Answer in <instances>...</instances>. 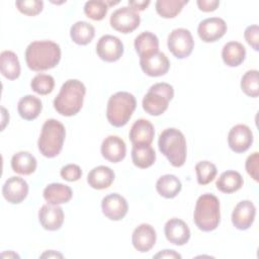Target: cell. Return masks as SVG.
Returning <instances> with one entry per match:
<instances>
[{
    "label": "cell",
    "mask_w": 259,
    "mask_h": 259,
    "mask_svg": "<svg viewBox=\"0 0 259 259\" xmlns=\"http://www.w3.org/2000/svg\"><path fill=\"white\" fill-rule=\"evenodd\" d=\"M27 67L35 72L55 68L61 60V48L52 40H36L30 42L25 50Z\"/></svg>",
    "instance_id": "1"
},
{
    "label": "cell",
    "mask_w": 259,
    "mask_h": 259,
    "mask_svg": "<svg viewBox=\"0 0 259 259\" xmlns=\"http://www.w3.org/2000/svg\"><path fill=\"white\" fill-rule=\"evenodd\" d=\"M85 93L86 87L81 81L67 80L54 100V107L61 115L73 116L81 110Z\"/></svg>",
    "instance_id": "2"
},
{
    "label": "cell",
    "mask_w": 259,
    "mask_h": 259,
    "mask_svg": "<svg viewBox=\"0 0 259 259\" xmlns=\"http://www.w3.org/2000/svg\"><path fill=\"white\" fill-rule=\"evenodd\" d=\"M160 152L173 167H181L186 161V140L184 135L175 127L164 130L158 140Z\"/></svg>",
    "instance_id": "3"
},
{
    "label": "cell",
    "mask_w": 259,
    "mask_h": 259,
    "mask_svg": "<svg viewBox=\"0 0 259 259\" xmlns=\"http://www.w3.org/2000/svg\"><path fill=\"white\" fill-rule=\"evenodd\" d=\"M193 221L196 227L203 232L215 230L221 221L219 198L211 193H204L197 198Z\"/></svg>",
    "instance_id": "4"
},
{
    "label": "cell",
    "mask_w": 259,
    "mask_h": 259,
    "mask_svg": "<svg viewBox=\"0 0 259 259\" xmlns=\"http://www.w3.org/2000/svg\"><path fill=\"white\" fill-rule=\"evenodd\" d=\"M66 130L62 122L50 118L45 121L37 141L40 154L47 158L57 157L63 149Z\"/></svg>",
    "instance_id": "5"
},
{
    "label": "cell",
    "mask_w": 259,
    "mask_h": 259,
    "mask_svg": "<svg viewBox=\"0 0 259 259\" xmlns=\"http://www.w3.org/2000/svg\"><path fill=\"white\" fill-rule=\"evenodd\" d=\"M137 106L135 96L125 91H119L111 95L107 102L106 117L109 123L115 127H121L127 123Z\"/></svg>",
    "instance_id": "6"
},
{
    "label": "cell",
    "mask_w": 259,
    "mask_h": 259,
    "mask_svg": "<svg viewBox=\"0 0 259 259\" xmlns=\"http://www.w3.org/2000/svg\"><path fill=\"white\" fill-rule=\"evenodd\" d=\"M173 97L174 89L172 85L165 82L156 83L150 87L144 96L142 105L147 113L158 116L167 110L168 104Z\"/></svg>",
    "instance_id": "7"
},
{
    "label": "cell",
    "mask_w": 259,
    "mask_h": 259,
    "mask_svg": "<svg viewBox=\"0 0 259 259\" xmlns=\"http://www.w3.org/2000/svg\"><path fill=\"white\" fill-rule=\"evenodd\" d=\"M167 46L174 57L177 59H185L192 53L194 40L188 29L175 28L168 35Z\"/></svg>",
    "instance_id": "8"
},
{
    "label": "cell",
    "mask_w": 259,
    "mask_h": 259,
    "mask_svg": "<svg viewBox=\"0 0 259 259\" xmlns=\"http://www.w3.org/2000/svg\"><path fill=\"white\" fill-rule=\"evenodd\" d=\"M109 22L111 27L116 31L130 33L139 27L141 17L139 13L130 6H123L112 12Z\"/></svg>",
    "instance_id": "9"
},
{
    "label": "cell",
    "mask_w": 259,
    "mask_h": 259,
    "mask_svg": "<svg viewBox=\"0 0 259 259\" xmlns=\"http://www.w3.org/2000/svg\"><path fill=\"white\" fill-rule=\"evenodd\" d=\"M96 53L98 57L105 62H116L123 54V45L118 37L105 34L98 39L96 44Z\"/></svg>",
    "instance_id": "10"
},
{
    "label": "cell",
    "mask_w": 259,
    "mask_h": 259,
    "mask_svg": "<svg viewBox=\"0 0 259 259\" xmlns=\"http://www.w3.org/2000/svg\"><path fill=\"white\" fill-rule=\"evenodd\" d=\"M227 24L220 17L205 18L199 22L197 33L204 42H214L222 38L227 32Z\"/></svg>",
    "instance_id": "11"
},
{
    "label": "cell",
    "mask_w": 259,
    "mask_h": 259,
    "mask_svg": "<svg viewBox=\"0 0 259 259\" xmlns=\"http://www.w3.org/2000/svg\"><path fill=\"white\" fill-rule=\"evenodd\" d=\"M253 143V133L246 124L233 126L228 135V144L235 153L246 152Z\"/></svg>",
    "instance_id": "12"
},
{
    "label": "cell",
    "mask_w": 259,
    "mask_h": 259,
    "mask_svg": "<svg viewBox=\"0 0 259 259\" xmlns=\"http://www.w3.org/2000/svg\"><path fill=\"white\" fill-rule=\"evenodd\" d=\"M103 214L111 221H120L127 213L128 205L123 196L118 193H110L101 201Z\"/></svg>",
    "instance_id": "13"
},
{
    "label": "cell",
    "mask_w": 259,
    "mask_h": 259,
    "mask_svg": "<svg viewBox=\"0 0 259 259\" xmlns=\"http://www.w3.org/2000/svg\"><path fill=\"white\" fill-rule=\"evenodd\" d=\"M140 65L143 72L150 77L163 76L170 68V62L162 52H157L150 56L140 58Z\"/></svg>",
    "instance_id": "14"
},
{
    "label": "cell",
    "mask_w": 259,
    "mask_h": 259,
    "mask_svg": "<svg viewBox=\"0 0 259 259\" xmlns=\"http://www.w3.org/2000/svg\"><path fill=\"white\" fill-rule=\"evenodd\" d=\"M3 197L12 204L22 202L28 194L27 182L18 176L8 178L2 187Z\"/></svg>",
    "instance_id": "15"
},
{
    "label": "cell",
    "mask_w": 259,
    "mask_h": 259,
    "mask_svg": "<svg viewBox=\"0 0 259 259\" xmlns=\"http://www.w3.org/2000/svg\"><path fill=\"white\" fill-rule=\"evenodd\" d=\"M256 215V207L251 200H242L234 208L232 212V223L238 230H248Z\"/></svg>",
    "instance_id": "16"
},
{
    "label": "cell",
    "mask_w": 259,
    "mask_h": 259,
    "mask_svg": "<svg viewBox=\"0 0 259 259\" xmlns=\"http://www.w3.org/2000/svg\"><path fill=\"white\" fill-rule=\"evenodd\" d=\"M166 239L176 245L183 246L190 239V230L186 223L178 218H173L167 221L164 227Z\"/></svg>",
    "instance_id": "17"
},
{
    "label": "cell",
    "mask_w": 259,
    "mask_h": 259,
    "mask_svg": "<svg viewBox=\"0 0 259 259\" xmlns=\"http://www.w3.org/2000/svg\"><path fill=\"white\" fill-rule=\"evenodd\" d=\"M156 239L155 229L149 224H141L133 232L132 243L137 251L146 253L154 247Z\"/></svg>",
    "instance_id": "18"
},
{
    "label": "cell",
    "mask_w": 259,
    "mask_h": 259,
    "mask_svg": "<svg viewBox=\"0 0 259 259\" xmlns=\"http://www.w3.org/2000/svg\"><path fill=\"white\" fill-rule=\"evenodd\" d=\"M38 221L48 231L59 230L64 223V211L59 204H44L38 211Z\"/></svg>",
    "instance_id": "19"
},
{
    "label": "cell",
    "mask_w": 259,
    "mask_h": 259,
    "mask_svg": "<svg viewBox=\"0 0 259 259\" xmlns=\"http://www.w3.org/2000/svg\"><path fill=\"white\" fill-rule=\"evenodd\" d=\"M103 158L111 163H118L124 159L126 147L123 140L117 136H108L101 144Z\"/></svg>",
    "instance_id": "20"
},
{
    "label": "cell",
    "mask_w": 259,
    "mask_h": 259,
    "mask_svg": "<svg viewBox=\"0 0 259 259\" xmlns=\"http://www.w3.org/2000/svg\"><path fill=\"white\" fill-rule=\"evenodd\" d=\"M155 136L154 125L151 121L141 118L134 122L130 131V140L134 145H151Z\"/></svg>",
    "instance_id": "21"
},
{
    "label": "cell",
    "mask_w": 259,
    "mask_h": 259,
    "mask_svg": "<svg viewBox=\"0 0 259 259\" xmlns=\"http://www.w3.org/2000/svg\"><path fill=\"white\" fill-rule=\"evenodd\" d=\"M115 178V174L112 169L107 166L94 167L87 176V182L89 186L94 189H105L109 187Z\"/></svg>",
    "instance_id": "22"
},
{
    "label": "cell",
    "mask_w": 259,
    "mask_h": 259,
    "mask_svg": "<svg viewBox=\"0 0 259 259\" xmlns=\"http://www.w3.org/2000/svg\"><path fill=\"white\" fill-rule=\"evenodd\" d=\"M73 196L72 189L62 183H51L44 189V198L50 204L67 203Z\"/></svg>",
    "instance_id": "23"
},
{
    "label": "cell",
    "mask_w": 259,
    "mask_h": 259,
    "mask_svg": "<svg viewBox=\"0 0 259 259\" xmlns=\"http://www.w3.org/2000/svg\"><path fill=\"white\" fill-rule=\"evenodd\" d=\"M35 157L26 151H20L11 158V168L15 173L21 175H30L36 169Z\"/></svg>",
    "instance_id": "24"
},
{
    "label": "cell",
    "mask_w": 259,
    "mask_h": 259,
    "mask_svg": "<svg viewBox=\"0 0 259 259\" xmlns=\"http://www.w3.org/2000/svg\"><path fill=\"white\" fill-rule=\"evenodd\" d=\"M246 57V49L239 41L227 42L222 51V58L224 63L229 67L240 66Z\"/></svg>",
    "instance_id": "25"
},
{
    "label": "cell",
    "mask_w": 259,
    "mask_h": 259,
    "mask_svg": "<svg viewBox=\"0 0 259 259\" xmlns=\"http://www.w3.org/2000/svg\"><path fill=\"white\" fill-rule=\"evenodd\" d=\"M42 109V103L39 98L33 95H25L20 98L17 104V110L21 118L25 120L35 119Z\"/></svg>",
    "instance_id": "26"
},
{
    "label": "cell",
    "mask_w": 259,
    "mask_h": 259,
    "mask_svg": "<svg viewBox=\"0 0 259 259\" xmlns=\"http://www.w3.org/2000/svg\"><path fill=\"white\" fill-rule=\"evenodd\" d=\"M135 50L140 58L150 56L159 52V39L156 34L150 31H144L135 38Z\"/></svg>",
    "instance_id": "27"
},
{
    "label": "cell",
    "mask_w": 259,
    "mask_h": 259,
    "mask_svg": "<svg viewBox=\"0 0 259 259\" xmlns=\"http://www.w3.org/2000/svg\"><path fill=\"white\" fill-rule=\"evenodd\" d=\"M0 71L8 80H15L20 75V63L15 53L3 51L0 55Z\"/></svg>",
    "instance_id": "28"
},
{
    "label": "cell",
    "mask_w": 259,
    "mask_h": 259,
    "mask_svg": "<svg viewBox=\"0 0 259 259\" xmlns=\"http://www.w3.org/2000/svg\"><path fill=\"white\" fill-rule=\"evenodd\" d=\"M244 180L242 175L234 170L223 172L215 182L217 188L224 193H233L243 186Z\"/></svg>",
    "instance_id": "29"
},
{
    "label": "cell",
    "mask_w": 259,
    "mask_h": 259,
    "mask_svg": "<svg viewBox=\"0 0 259 259\" xmlns=\"http://www.w3.org/2000/svg\"><path fill=\"white\" fill-rule=\"evenodd\" d=\"M132 160L138 168H149L156 161L155 150L150 145H134L132 149Z\"/></svg>",
    "instance_id": "30"
},
{
    "label": "cell",
    "mask_w": 259,
    "mask_h": 259,
    "mask_svg": "<svg viewBox=\"0 0 259 259\" xmlns=\"http://www.w3.org/2000/svg\"><path fill=\"white\" fill-rule=\"evenodd\" d=\"M181 188L180 180L172 174L163 175L156 182L157 192L165 198H174L181 191Z\"/></svg>",
    "instance_id": "31"
},
{
    "label": "cell",
    "mask_w": 259,
    "mask_h": 259,
    "mask_svg": "<svg viewBox=\"0 0 259 259\" xmlns=\"http://www.w3.org/2000/svg\"><path fill=\"white\" fill-rule=\"evenodd\" d=\"M94 35V26L86 21H77L70 29V36L72 40L80 46L88 45L93 39Z\"/></svg>",
    "instance_id": "32"
},
{
    "label": "cell",
    "mask_w": 259,
    "mask_h": 259,
    "mask_svg": "<svg viewBox=\"0 0 259 259\" xmlns=\"http://www.w3.org/2000/svg\"><path fill=\"white\" fill-rule=\"evenodd\" d=\"M188 1L181 0H158L155 4L157 13L163 18H173L177 16L183 6L187 4Z\"/></svg>",
    "instance_id": "33"
},
{
    "label": "cell",
    "mask_w": 259,
    "mask_h": 259,
    "mask_svg": "<svg viewBox=\"0 0 259 259\" xmlns=\"http://www.w3.org/2000/svg\"><path fill=\"white\" fill-rule=\"evenodd\" d=\"M242 91L250 97H258L259 95V73L257 70L247 71L241 79Z\"/></svg>",
    "instance_id": "34"
},
{
    "label": "cell",
    "mask_w": 259,
    "mask_h": 259,
    "mask_svg": "<svg viewBox=\"0 0 259 259\" xmlns=\"http://www.w3.org/2000/svg\"><path fill=\"white\" fill-rule=\"evenodd\" d=\"M197 182L200 185H206L211 182L217 175V167L209 161H200L195 165Z\"/></svg>",
    "instance_id": "35"
},
{
    "label": "cell",
    "mask_w": 259,
    "mask_h": 259,
    "mask_svg": "<svg viewBox=\"0 0 259 259\" xmlns=\"http://www.w3.org/2000/svg\"><path fill=\"white\" fill-rule=\"evenodd\" d=\"M30 87L35 93L39 95H47L53 91L55 87V80L51 75L37 74L32 78Z\"/></svg>",
    "instance_id": "36"
},
{
    "label": "cell",
    "mask_w": 259,
    "mask_h": 259,
    "mask_svg": "<svg viewBox=\"0 0 259 259\" xmlns=\"http://www.w3.org/2000/svg\"><path fill=\"white\" fill-rule=\"evenodd\" d=\"M108 11V5L105 1L101 0H92L87 1L84 5V13L87 17L93 20H102Z\"/></svg>",
    "instance_id": "37"
},
{
    "label": "cell",
    "mask_w": 259,
    "mask_h": 259,
    "mask_svg": "<svg viewBox=\"0 0 259 259\" xmlns=\"http://www.w3.org/2000/svg\"><path fill=\"white\" fill-rule=\"evenodd\" d=\"M15 5L22 14H25L28 16H34L41 12L44 7V2L39 0H20V1H16Z\"/></svg>",
    "instance_id": "38"
},
{
    "label": "cell",
    "mask_w": 259,
    "mask_h": 259,
    "mask_svg": "<svg viewBox=\"0 0 259 259\" xmlns=\"http://www.w3.org/2000/svg\"><path fill=\"white\" fill-rule=\"evenodd\" d=\"M60 174L64 180L69 181V182H74L81 178L82 170L76 164H68V165L62 167Z\"/></svg>",
    "instance_id": "39"
},
{
    "label": "cell",
    "mask_w": 259,
    "mask_h": 259,
    "mask_svg": "<svg viewBox=\"0 0 259 259\" xmlns=\"http://www.w3.org/2000/svg\"><path fill=\"white\" fill-rule=\"evenodd\" d=\"M245 167H246L247 173L255 181H258V178H259V174H258V172H259V153L258 152H254L247 158Z\"/></svg>",
    "instance_id": "40"
},
{
    "label": "cell",
    "mask_w": 259,
    "mask_h": 259,
    "mask_svg": "<svg viewBox=\"0 0 259 259\" xmlns=\"http://www.w3.org/2000/svg\"><path fill=\"white\" fill-rule=\"evenodd\" d=\"M245 39L253 48L254 51L259 50V27L257 24L249 25L244 32Z\"/></svg>",
    "instance_id": "41"
},
{
    "label": "cell",
    "mask_w": 259,
    "mask_h": 259,
    "mask_svg": "<svg viewBox=\"0 0 259 259\" xmlns=\"http://www.w3.org/2000/svg\"><path fill=\"white\" fill-rule=\"evenodd\" d=\"M196 3L198 8L203 12L214 11L220 5V1L218 0H197Z\"/></svg>",
    "instance_id": "42"
},
{
    "label": "cell",
    "mask_w": 259,
    "mask_h": 259,
    "mask_svg": "<svg viewBox=\"0 0 259 259\" xmlns=\"http://www.w3.org/2000/svg\"><path fill=\"white\" fill-rule=\"evenodd\" d=\"M154 258H170V259H175V258H181V255L177 253L174 250H162L156 255H154Z\"/></svg>",
    "instance_id": "43"
},
{
    "label": "cell",
    "mask_w": 259,
    "mask_h": 259,
    "mask_svg": "<svg viewBox=\"0 0 259 259\" xmlns=\"http://www.w3.org/2000/svg\"><path fill=\"white\" fill-rule=\"evenodd\" d=\"M150 4V1H128V5L135 11H143L145 10Z\"/></svg>",
    "instance_id": "44"
},
{
    "label": "cell",
    "mask_w": 259,
    "mask_h": 259,
    "mask_svg": "<svg viewBox=\"0 0 259 259\" xmlns=\"http://www.w3.org/2000/svg\"><path fill=\"white\" fill-rule=\"evenodd\" d=\"M40 257H41V258H45V257H49V258H52V257H56V258H57V257H60V258H62L63 255L60 254V253H58V252H56V251H54V250H50V251H47V252H45L44 254H41Z\"/></svg>",
    "instance_id": "45"
}]
</instances>
